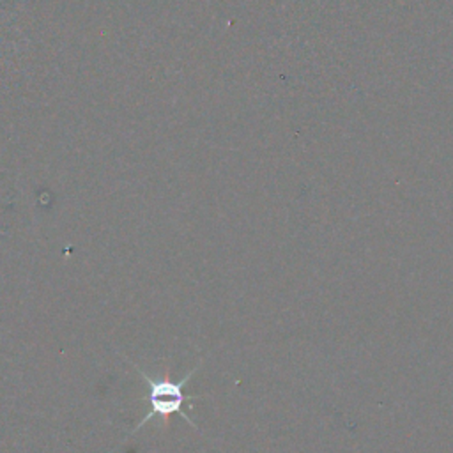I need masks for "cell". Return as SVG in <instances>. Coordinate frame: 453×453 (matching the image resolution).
<instances>
[{
    "label": "cell",
    "instance_id": "cell-1",
    "mask_svg": "<svg viewBox=\"0 0 453 453\" xmlns=\"http://www.w3.org/2000/svg\"><path fill=\"white\" fill-rule=\"evenodd\" d=\"M131 365L134 366V370L140 373V377L147 382V388H149V395H147V400H149V411L147 414L138 421V425L133 428L131 434L138 432L142 426H145L147 421H150L152 418H159L163 421V425H166L168 418L172 414H179L180 418H184L195 430H198V426L195 425V421L182 411L184 403L188 400H193V398H200V396H189L184 393V388L188 384V380L193 377V373L198 372L200 365H202V359L196 363L195 368H191V372H188L180 380H172L170 377V372L166 370L161 377H150L147 372H143L138 365H134L131 361Z\"/></svg>",
    "mask_w": 453,
    "mask_h": 453
}]
</instances>
